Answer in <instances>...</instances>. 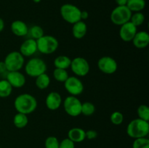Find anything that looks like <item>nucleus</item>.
Masks as SVG:
<instances>
[{
    "label": "nucleus",
    "mask_w": 149,
    "mask_h": 148,
    "mask_svg": "<svg viewBox=\"0 0 149 148\" xmlns=\"http://www.w3.org/2000/svg\"><path fill=\"white\" fill-rule=\"evenodd\" d=\"M60 142L58 138L54 136H49L45 139V148H59Z\"/></svg>",
    "instance_id": "nucleus-32"
},
{
    "label": "nucleus",
    "mask_w": 149,
    "mask_h": 148,
    "mask_svg": "<svg viewBox=\"0 0 149 148\" xmlns=\"http://www.w3.org/2000/svg\"><path fill=\"white\" fill-rule=\"evenodd\" d=\"M81 20H87L89 17V13L87 11H81Z\"/></svg>",
    "instance_id": "nucleus-36"
},
{
    "label": "nucleus",
    "mask_w": 149,
    "mask_h": 148,
    "mask_svg": "<svg viewBox=\"0 0 149 148\" xmlns=\"http://www.w3.org/2000/svg\"><path fill=\"white\" fill-rule=\"evenodd\" d=\"M128 0H115L117 6H126Z\"/></svg>",
    "instance_id": "nucleus-37"
},
{
    "label": "nucleus",
    "mask_w": 149,
    "mask_h": 148,
    "mask_svg": "<svg viewBox=\"0 0 149 148\" xmlns=\"http://www.w3.org/2000/svg\"><path fill=\"white\" fill-rule=\"evenodd\" d=\"M130 21L136 26L137 28L138 26H141L143 24L144 21H145V15L142 12H134L132 14L131 18Z\"/></svg>",
    "instance_id": "nucleus-28"
},
{
    "label": "nucleus",
    "mask_w": 149,
    "mask_h": 148,
    "mask_svg": "<svg viewBox=\"0 0 149 148\" xmlns=\"http://www.w3.org/2000/svg\"><path fill=\"white\" fill-rule=\"evenodd\" d=\"M126 131L128 136L134 139L147 137L149 133L148 121L138 118L133 119L128 123Z\"/></svg>",
    "instance_id": "nucleus-2"
},
{
    "label": "nucleus",
    "mask_w": 149,
    "mask_h": 148,
    "mask_svg": "<svg viewBox=\"0 0 149 148\" xmlns=\"http://www.w3.org/2000/svg\"><path fill=\"white\" fill-rule=\"evenodd\" d=\"M111 122L113 123V125L116 126H119L121 125L124 121V115L121 112L119 111H115L111 113L110 117Z\"/></svg>",
    "instance_id": "nucleus-31"
},
{
    "label": "nucleus",
    "mask_w": 149,
    "mask_h": 148,
    "mask_svg": "<svg viewBox=\"0 0 149 148\" xmlns=\"http://www.w3.org/2000/svg\"><path fill=\"white\" fill-rule=\"evenodd\" d=\"M29 33H30L31 39H35V40L40 39L45 35V31H44L43 28L38 25H35V26L31 27V28L29 29Z\"/></svg>",
    "instance_id": "nucleus-27"
},
{
    "label": "nucleus",
    "mask_w": 149,
    "mask_h": 148,
    "mask_svg": "<svg viewBox=\"0 0 149 148\" xmlns=\"http://www.w3.org/2000/svg\"><path fill=\"white\" fill-rule=\"evenodd\" d=\"M63 103L61 95L57 91H51L45 99V104L47 109L52 111H55L59 109Z\"/></svg>",
    "instance_id": "nucleus-14"
},
{
    "label": "nucleus",
    "mask_w": 149,
    "mask_h": 148,
    "mask_svg": "<svg viewBox=\"0 0 149 148\" xmlns=\"http://www.w3.org/2000/svg\"><path fill=\"white\" fill-rule=\"evenodd\" d=\"M132 12L127 6H117L111 13V21L116 26H122L130 20Z\"/></svg>",
    "instance_id": "nucleus-7"
},
{
    "label": "nucleus",
    "mask_w": 149,
    "mask_h": 148,
    "mask_svg": "<svg viewBox=\"0 0 149 148\" xmlns=\"http://www.w3.org/2000/svg\"><path fill=\"white\" fill-rule=\"evenodd\" d=\"M59 148H75V143L68 138H65L60 142Z\"/></svg>",
    "instance_id": "nucleus-33"
},
{
    "label": "nucleus",
    "mask_w": 149,
    "mask_h": 148,
    "mask_svg": "<svg viewBox=\"0 0 149 148\" xmlns=\"http://www.w3.org/2000/svg\"><path fill=\"white\" fill-rule=\"evenodd\" d=\"M71 59L69 57L66 55H59L54 59V66L55 68H61V69L67 70L70 68Z\"/></svg>",
    "instance_id": "nucleus-20"
},
{
    "label": "nucleus",
    "mask_w": 149,
    "mask_h": 148,
    "mask_svg": "<svg viewBox=\"0 0 149 148\" xmlns=\"http://www.w3.org/2000/svg\"><path fill=\"white\" fill-rule=\"evenodd\" d=\"M81 10L72 4H64L60 9V13L62 18L70 24H74L81 20Z\"/></svg>",
    "instance_id": "nucleus-6"
},
{
    "label": "nucleus",
    "mask_w": 149,
    "mask_h": 148,
    "mask_svg": "<svg viewBox=\"0 0 149 148\" xmlns=\"http://www.w3.org/2000/svg\"><path fill=\"white\" fill-rule=\"evenodd\" d=\"M138 31V28L130 21L125 23L120 26L119 36L123 41L130 42Z\"/></svg>",
    "instance_id": "nucleus-13"
},
{
    "label": "nucleus",
    "mask_w": 149,
    "mask_h": 148,
    "mask_svg": "<svg viewBox=\"0 0 149 148\" xmlns=\"http://www.w3.org/2000/svg\"><path fill=\"white\" fill-rule=\"evenodd\" d=\"M50 82V78L46 73L39 75V76L36 77V80H35V84H36V87L41 90L46 89L47 88H48Z\"/></svg>",
    "instance_id": "nucleus-23"
},
{
    "label": "nucleus",
    "mask_w": 149,
    "mask_h": 148,
    "mask_svg": "<svg viewBox=\"0 0 149 148\" xmlns=\"http://www.w3.org/2000/svg\"><path fill=\"white\" fill-rule=\"evenodd\" d=\"M6 80L10 83L13 88L16 89L22 88L26 83V76L20 71L7 72Z\"/></svg>",
    "instance_id": "nucleus-12"
},
{
    "label": "nucleus",
    "mask_w": 149,
    "mask_h": 148,
    "mask_svg": "<svg viewBox=\"0 0 149 148\" xmlns=\"http://www.w3.org/2000/svg\"><path fill=\"white\" fill-rule=\"evenodd\" d=\"M4 20H3V19L0 17V33L4 30Z\"/></svg>",
    "instance_id": "nucleus-38"
},
{
    "label": "nucleus",
    "mask_w": 149,
    "mask_h": 148,
    "mask_svg": "<svg viewBox=\"0 0 149 148\" xmlns=\"http://www.w3.org/2000/svg\"><path fill=\"white\" fill-rule=\"evenodd\" d=\"M37 44H36V40L33 39H29L25 40L21 44L20 46L19 52L21 53L24 57H30L35 55L37 52Z\"/></svg>",
    "instance_id": "nucleus-15"
},
{
    "label": "nucleus",
    "mask_w": 149,
    "mask_h": 148,
    "mask_svg": "<svg viewBox=\"0 0 149 148\" xmlns=\"http://www.w3.org/2000/svg\"><path fill=\"white\" fill-rule=\"evenodd\" d=\"M13 86L6 79L0 80V98H7L13 92Z\"/></svg>",
    "instance_id": "nucleus-24"
},
{
    "label": "nucleus",
    "mask_w": 149,
    "mask_h": 148,
    "mask_svg": "<svg viewBox=\"0 0 149 148\" xmlns=\"http://www.w3.org/2000/svg\"><path fill=\"white\" fill-rule=\"evenodd\" d=\"M81 102L78 97L69 95L65 98L63 102L64 110L71 117H77L81 115Z\"/></svg>",
    "instance_id": "nucleus-8"
},
{
    "label": "nucleus",
    "mask_w": 149,
    "mask_h": 148,
    "mask_svg": "<svg viewBox=\"0 0 149 148\" xmlns=\"http://www.w3.org/2000/svg\"><path fill=\"white\" fill-rule=\"evenodd\" d=\"M64 88L70 95H80L84 91V84L77 76H69L63 83Z\"/></svg>",
    "instance_id": "nucleus-10"
},
{
    "label": "nucleus",
    "mask_w": 149,
    "mask_h": 148,
    "mask_svg": "<svg viewBox=\"0 0 149 148\" xmlns=\"http://www.w3.org/2000/svg\"><path fill=\"white\" fill-rule=\"evenodd\" d=\"M70 68L76 76L84 77L90 72V66L88 61L85 58L82 57H77L71 59Z\"/></svg>",
    "instance_id": "nucleus-9"
},
{
    "label": "nucleus",
    "mask_w": 149,
    "mask_h": 148,
    "mask_svg": "<svg viewBox=\"0 0 149 148\" xmlns=\"http://www.w3.org/2000/svg\"><path fill=\"white\" fill-rule=\"evenodd\" d=\"M37 105V100L34 96L27 93L18 95L14 101V107L16 111L26 115L34 112Z\"/></svg>",
    "instance_id": "nucleus-1"
},
{
    "label": "nucleus",
    "mask_w": 149,
    "mask_h": 148,
    "mask_svg": "<svg viewBox=\"0 0 149 148\" xmlns=\"http://www.w3.org/2000/svg\"><path fill=\"white\" fill-rule=\"evenodd\" d=\"M41 1H42V0H33V1L34 3H39Z\"/></svg>",
    "instance_id": "nucleus-39"
},
{
    "label": "nucleus",
    "mask_w": 149,
    "mask_h": 148,
    "mask_svg": "<svg viewBox=\"0 0 149 148\" xmlns=\"http://www.w3.org/2000/svg\"><path fill=\"white\" fill-rule=\"evenodd\" d=\"M87 31V26L83 20H79L73 24L72 34L77 39H81L85 36Z\"/></svg>",
    "instance_id": "nucleus-18"
},
{
    "label": "nucleus",
    "mask_w": 149,
    "mask_h": 148,
    "mask_svg": "<svg viewBox=\"0 0 149 148\" xmlns=\"http://www.w3.org/2000/svg\"><path fill=\"white\" fill-rule=\"evenodd\" d=\"M132 148H149V139L147 137L135 139Z\"/></svg>",
    "instance_id": "nucleus-30"
},
{
    "label": "nucleus",
    "mask_w": 149,
    "mask_h": 148,
    "mask_svg": "<svg viewBox=\"0 0 149 148\" xmlns=\"http://www.w3.org/2000/svg\"><path fill=\"white\" fill-rule=\"evenodd\" d=\"M85 136L87 139H95L97 136V132L95 130H88L85 131Z\"/></svg>",
    "instance_id": "nucleus-34"
},
{
    "label": "nucleus",
    "mask_w": 149,
    "mask_h": 148,
    "mask_svg": "<svg viewBox=\"0 0 149 148\" xmlns=\"http://www.w3.org/2000/svg\"><path fill=\"white\" fill-rule=\"evenodd\" d=\"M132 12H141L146 7L145 0H128L126 4Z\"/></svg>",
    "instance_id": "nucleus-21"
},
{
    "label": "nucleus",
    "mask_w": 149,
    "mask_h": 148,
    "mask_svg": "<svg viewBox=\"0 0 149 148\" xmlns=\"http://www.w3.org/2000/svg\"><path fill=\"white\" fill-rule=\"evenodd\" d=\"M24 65L26 73L32 78H36L41 74L46 73L47 70L46 62L39 57L31 58Z\"/></svg>",
    "instance_id": "nucleus-4"
},
{
    "label": "nucleus",
    "mask_w": 149,
    "mask_h": 148,
    "mask_svg": "<svg viewBox=\"0 0 149 148\" xmlns=\"http://www.w3.org/2000/svg\"><path fill=\"white\" fill-rule=\"evenodd\" d=\"M95 112V106L91 102H84L81 103V114L85 116H91Z\"/></svg>",
    "instance_id": "nucleus-26"
},
{
    "label": "nucleus",
    "mask_w": 149,
    "mask_h": 148,
    "mask_svg": "<svg viewBox=\"0 0 149 148\" xmlns=\"http://www.w3.org/2000/svg\"><path fill=\"white\" fill-rule=\"evenodd\" d=\"M7 71H19L25 65V57L19 51H13L7 55L4 60Z\"/></svg>",
    "instance_id": "nucleus-5"
},
{
    "label": "nucleus",
    "mask_w": 149,
    "mask_h": 148,
    "mask_svg": "<svg viewBox=\"0 0 149 148\" xmlns=\"http://www.w3.org/2000/svg\"><path fill=\"white\" fill-rule=\"evenodd\" d=\"M138 118L148 121L149 120V107L146 104H141L138 107L137 110Z\"/></svg>",
    "instance_id": "nucleus-29"
},
{
    "label": "nucleus",
    "mask_w": 149,
    "mask_h": 148,
    "mask_svg": "<svg viewBox=\"0 0 149 148\" xmlns=\"http://www.w3.org/2000/svg\"><path fill=\"white\" fill-rule=\"evenodd\" d=\"M37 50L44 55H51L55 52L59 46L58 40L53 36L44 35L36 40Z\"/></svg>",
    "instance_id": "nucleus-3"
},
{
    "label": "nucleus",
    "mask_w": 149,
    "mask_h": 148,
    "mask_svg": "<svg viewBox=\"0 0 149 148\" xmlns=\"http://www.w3.org/2000/svg\"><path fill=\"white\" fill-rule=\"evenodd\" d=\"M29 123V118L27 115L17 113L13 118V124L17 129H23Z\"/></svg>",
    "instance_id": "nucleus-22"
},
{
    "label": "nucleus",
    "mask_w": 149,
    "mask_h": 148,
    "mask_svg": "<svg viewBox=\"0 0 149 148\" xmlns=\"http://www.w3.org/2000/svg\"><path fill=\"white\" fill-rule=\"evenodd\" d=\"M7 72H8V71H7V68H6L5 64H4V61H0V75L6 73Z\"/></svg>",
    "instance_id": "nucleus-35"
},
{
    "label": "nucleus",
    "mask_w": 149,
    "mask_h": 148,
    "mask_svg": "<svg viewBox=\"0 0 149 148\" xmlns=\"http://www.w3.org/2000/svg\"><path fill=\"white\" fill-rule=\"evenodd\" d=\"M10 28L13 34L18 37H23L29 33V27L27 24L23 20H14L11 23Z\"/></svg>",
    "instance_id": "nucleus-16"
},
{
    "label": "nucleus",
    "mask_w": 149,
    "mask_h": 148,
    "mask_svg": "<svg viewBox=\"0 0 149 148\" xmlns=\"http://www.w3.org/2000/svg\"><path fill=\"white\" fill-rule=\"evenodd\" d=\"M68 138L74 143H79L86 139L85 131L81 128L74 127L68 132Z\"/></svg>",
    "instance_id": "nucleus-19"
},
{
    "label": "nucleus",
    "mask_w": 149,
    "mask_h": 148,
    "mask_svg": "<svg viewBox=\"0 0 149 148\" xmlns=\"http://www.w3.org/2000/svg\"><path fill=\"white\" fill-rule=\"evenodd\" d=\"M97 67L103 73L111 75L117 71L118 64L114 58L110 56H103L97 61Z\"/></svg>",
    "instance_id": "nucleus-11"
},
{
    "label": "nucleus",
    "mask_w": 149,
    "mask_h": 148,
    "mask_svg": "<svg viewBox=\"0 0 149 148\" xmlns=\"http://www.w3.org/2000/svg\"><path fill=\"white\" fill-rule=\"evenodd\" d=\"M132 44L138 49H144L149 44V34L147 31H137L132 39Z\"/></svg>",
    "instance_id": "nucleus-17"
},
{
    "label": "nucleus",
    "mask_w": 149,
    "mask_h": 148,
    "mask_svg": "<svg viewBox=\"0 0 149 148\" xmlns=\"http://www.w3.org/2000/svg\"><path fill=\"white\" fill-rule=\"evenodd\" d=\"M52 75H53L54 78L57 81L61 83H64L69 77L67 70L61 69V68H55L53 73H52Z\"/></svg>",
    "instance_id": "nucleus-25"
}]
</instances>
